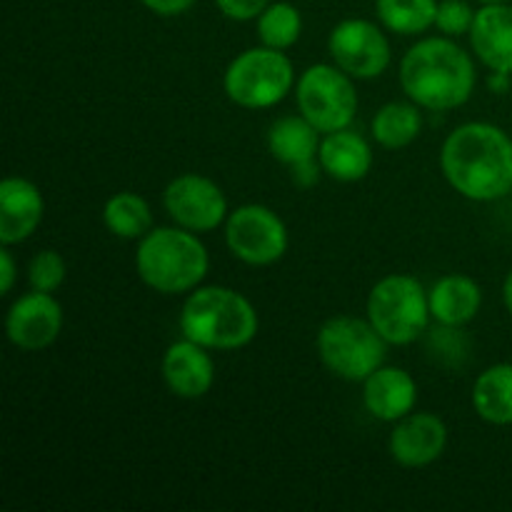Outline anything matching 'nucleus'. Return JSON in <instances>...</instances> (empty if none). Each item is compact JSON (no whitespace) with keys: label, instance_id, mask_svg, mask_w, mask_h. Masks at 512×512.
<instances>
[{"label":"nucleus","instance_id":"nucleus-18","mask_svg":"<svg viewBox=\"0 0 512 512\" xmlns=\"http://www.w3.org/2000/svg\"><path fill=\"white\" fill-rule=\"evenodd\" d=\"M318 160L328 178L338 183H358L373 168V148L363 135L343 128L323 135Z\"/></svg>","mask_w":512,"mask_h":512},{"label":"nucleus","instance_id":"nucleus-23","mask_svg":"<svg viewBox=\"0 0 512 512\" xmlns=\"http://www.w3.org/2000/svg\"><path fill=\"white\" fill-rule=\"evenodd\" d=\"M103 223L115 238L140 240L153 230V210L138 193H115L103 205Z\"/></svg>","mask_w":512,"mask_h":512},{"label":"nucleus","instance_id":"nucleus-34","mask_svg":"<svg viewBox=\"0 0 512 512\" xmlns=\"http://www.w3.org/2000/svg\"><path fill=\"white\" fill-rule=\"evenodd\" d=\"M483 5H490V3H510V0H480Z\"/></svg>","mask_w":512,"mask_h":512},{"label":"nucleus","instance_id":"nucleus-25","mask_svg":"<svg viewBox=\"0 0 512 512\" xmlns=\"http://www.w3.org/2000/svg\"><path fill=\"white\" fill-rule=\"evenodd\" d=\"M303 33V15L293 3H270L258 15V40L260 45H268L275 50L293 48Z\"/></svg>","mask_w":512,"mask_h":512},{"label":"nucleus","instance_id":"nucleus-2","mask_svg":"<svg viewBox=\"0 0 512 512\" xmlns=\"http://www.w3.org/2000/svg\"><path fill=\"white\" fill-rule=\"evenodd\" d=\"M478 73L475 60L448 35L423 38L400 63V88L420 108L445 113L465 105L473 95Z\"/></svg>","mask_w":512,"mask_h":512},{"label":"nucleus","instance_id":"nucleus-26","mask_svg":"<svg viewBox=\"0 0 512 512\" xmlns=\"http://www.w3.org/2000/svg\"><path fill=\"white\" fill-rule=\"evenodd\" d=\"M65 268L63 255L55 253V250H40L30 258L28 263V283L30 290H40V293H55L60 285L65 283Z\"/></svg>","mask_w":512,"mask_h":512},{"label":"nucleus","instance_id":"nucleus-24","mask_svg":"<svg viewBox=\"0 0 512 512\" xmlns=\"http://www.w3.org/2000/svg\"><path fill=\"white\" fill-rule=\"evenodd\" d=\"M383 28L398 35H420L435 25L438 0H375Z\"/></svg>","mask_w":512,"mask_h":512},{"label":"nucleus","instance_id":"nucleus-28","mask_svg":"<svg viewBox=\"0 0 512 512\" xmlns=\"http://www.w3.org/2000/svg\"><path fill=\"white\" fill-rule=\"evenodd\" d=\"M215 5L225 18L245 23V20H258V15L268 8L270 0H215Z\"/></svg>","mask_w":512,"mask_h":512},{"label":"nucleus","instance_id":"nucleus-5","mask_svg":"<svg viewBox=\"0 0 512 512\" xmlns=\"http://www.w3.org/2000/svg\"><path fill=\"white\" fill-rule=\"evenodd\" d=\"M368 320L388 345H413L423 338L430 320L428 290L418 278L393 273L380 278L368 293Z\"/></svg>","mask_w":512,"mask_h":512},{"label":"nucleus","instance_id":"nucleus-8","mask_svg":"<svg viewBox=\"0 0 512 512\" xmlns=\"http://www.w3.org/2000/svg\"><path fill=\"white\" fill-rule=\"evenodd\" d=\"M353 80L335 63H315L305 68L295 83V103L300 115H305L323 135L350 128L358 113Z\"/></svg>","mask_w":512,"mask_h":512},{"label":"nucleus","instance_id":"nucleus-29","mask_svg":"<svg viewBox=\"0 0 512 512\" xmlns=\"http://www.w3.org/2000/svg\"><path fill=\"white\" fill-rule=\"evenodd\" d=\"M140 3L160 18H178V15L188 13L198 0H140Z\"/></svg>","mask_w":512,"mask_h":512},{"label":"nucleus","instance_id":"nucleus-30","mask_svg":"<svg viewBox=\"0 0 512 512\" xmlns=\"http://www.w3.org/2000/svg\"><path fill=\"white\" fill-rule=\"evenodd\" d=\"M18 280V268H15V258L10 253V245L0 248V295H10Z\"/></svg>","mask_w":512,"mask_h":512},{"label":"nucleus","instance_id":"nucleus-7","mask_svg":"<svg viewBox=\"0 0 512 512\" xmlns=\"http://www.w3.org/2000/svg\"><path fill=\"white\" fill-rule=\"evenodd\" d=\"M295 68L285 50L258 45L230 60L223 75V90L245 110H265L283 103L295 88Z\"/></svg>","mask_w":512,"mask_h":512},{"label":"nucleus","instance_id":"nucleus-32","mask_svg":"<svg viewBox=\"0 0 512 512\" xmlns=\"http://www.w3.org/2000/svg\"><path fill=\"white\" fill-rule=\"evenodd\" d=\"M488 88H490V93H495V95L510 93L512 75L510 73H490L488 75Z\"/></svg>","mask_w":512,"mask_h":512},{"label":"nucleus","instance_id":"nucleus-22","mask_svg":"<svg viewBox=\"0 0 512 512\" xmlns=\"http://www.w3.org/2000/svg\"><path fill=\"white\" fill-rule=\"evenodd\" d=\"M420 130H423V113L420 105L410 98L385 103L370 123L373 140L385 150L408 148L413 140H418Z\"/></svg>","mask_w":512,"mask_h":512},{"label":"nucleus","instance_id":"nucleus-31","mask_svg":"<svg viewBox=\"0 0 512 512\" xmlns=\"http://www.w3.org/2000/svg\"><path fill=\"white\" fill-rule=\"evenodd\" d=\"M320 160H305V163H298L290 168V173H293V183L300 185V188H313L315 183L320 180Z\"/></svg>","mask_w":512,"mask_h":512},{"label":"nucleus","instance_id":"nucleus-3","mask_svg":"<svg viewBox=\"0 0 512 512\" xmlns=\"http://www.w3.org/2000/svg\"><path fill=\"white\" fill-rule=\"evenodd\" d=\"M180 333L208 350H240L258 335L260 320L243 293L225 285H200L180 310Z\"/></svg>","mask_w":512,"mask_h":512},{"label":"nucleus","instance_id":"nucleus-4","mask_svg":"<svg viewBox=\"0 0 512 512\" xmlns=\"http://www.w3.org/2000/svg\"><path fill=\"white\" fill-rule=\"evenodd\" d=\"M135 270L155 293L185 295L200 288L210 270V255L193 230L180 225L153 228L140 238Z\"/></svg>","mask_w":512,"mask_h":512},{"label":"nucleus","instance_id":"nucleus-6","mask_svg":"<svg viewBox=\"0 0 512 512\" xmlns=\"http://www.w3.org/2000/svg\"><path fill=\"white\" fill-rule=\"evenodd\" d=\"M318 358L325 368L350 383H363L380 365H385L388 343L368 318L338 315L320 325L315 338Z\"/></svg>","mask_w":512,"mask_h":512},{"label":"nucleus","instance_id":"nucleus-21","mask_svg":"<svg viewBox=\"0 0 512 512\" xmlns=\"http://www.w3.org/2000/svg\"><path fill=\"white\" fill-rule=\"evenodd\" d=\"M473 410L490 425H512V363H498L485 368L475 378Z\"/></svg>","mask_w":512,"mask_h":512},{"label":"nucleus","instance_id":"nucleus-27","mask_svg":"<svg viewBox=\"0 0 512 512\" xmlns=\"http://www.w3.org/2000/svg\"><path fill=\"white\" fill-rule=\"evenodd\" d=\"M475 10L465 0H440L438 15H435V28L448 38H458V35H470L473 28Z\"/></svg>","mask_w":512,"mask_h":512},{"label":"nucleus","instance_id":"nucleus-1","mask_svg":"<svg viewBox=\"0 0 512 512\" xmlns=\"http://www.w3.org/2000/svg\"><path fill=\"white\" fill-rule=\"evenodd\" d=\"M440 170L455 193L493 203L512 193V138L500 125L463 123L445 138Z\"/></svg>","mask_w":512,"mask_h":512},{"label":"nucleus","instance_id":"nucleus-20","mask_svg":"<svg viewBox=\"0 0 512 512\" xmlns=\"http://www.w3.org/2000/svg\"><path fill=\"white\" fill-rule=\"evenodd\" d=\"M320 140V130L305 115H285L268 130L270 155L288 168L318 158Z\"/></svg>","mask_w":512,"mask_h":512},{"label":"nucleus","instance_id":"nucleus-10","mask_svg":"<svg viewBox=\"0 0 512 512\" xmlns=\"http://www.w3.org/2000/svg\"><path fill=\"white\" fill-rule=\"evenodd\" d=\"M328 53L355 80H375L388 70L390 40L383 28L363 18L340 20L328 35Z\"/></svg>","mask_w":512,"mask_h":512},{"label":"nucleus","instance_id":"nucleus-17","mask_svg":"<svg viewBox=\"0 0 512 512\" xmlns=\"http://www.w3.org/2000/svg\"><path fill=\"white\" fill-rule=\"evenodd\" d=\"M470 48L490 73L512 75V5L490 3L475 10Z\"/></svg>","mask_w":512,"mask_h":512},{"label":"nucleus","instance_id":"nucleus-11","mask_svg":"<svg viewBox=\"0 0 512 512\" xmlns=\"http://www.w3.org/2000/svg\"><path fill=\"white\" fill-rule=\"evenodd\" d=\"M165 213L175 225L193 233H210L228 220V200L215 180L198 173H183L165 185Z\"/></svg>","mask_w":512,"mask_h":512},{"label":"nucleus","instance_id":"nucleus-13","mask_svg":"<svg viewBox=\"0 0 512 512\" xmlns=\"http://www.w3.org/2000/svg\"><path fill=\"white\" fill-rule=\"evenodd\" d=\"M390 458L403 468H428L448 448V425L435 413H410L398 420L388 440Z\"/></svg>","mask_w":512,"mask_h":512},{"label":"nucleus","instance_id":"nucleus-14","mask_svg":"<svg viewBox=\"0 0 512 512\" xmlns=\"http://www.w3.org/2000/svg\"><path fill=\"white\" fill-rule=\"evenodd\" d=\"M160 375L175 398L198 400L210 393L215 383V363L208 348L195 340H178L170 345L160 363Z\"/></svg>","mask_w":512,"mask_h":512},{"label":"nucleus","instance_id":"nucleus-33","mask_svg":"<svg viewBox=\"0 0 512 512\" xmlns=\"http://www.w3.org/2000/svg\"><path fill=\"white\" fill-rule=\"evenodd\" d=\"M503 303H505V310L510 313L512 318V270L508 275H505V283H503Z\"/></svg>","mask_w":512,"mask_h":512},{"label":"nucleus","instance_id":"nucleus-9","mask_svg":"<svg viewBox=\"0 0 512 512\" xmlns=\"http://www.w3.org/2000/svg\"><path fill=\"white\" fill-rule=\"evenodd\" d=\"M288 225L268 205L248 203L225 220V245L240 263L265 268L288 253Z\"/></svg>","mask_w":512,"mask_h":512},{"label":"nucleus","instance_id":"nucleus-15","mask_svg":"<svg viewBox=\"0 0 512 512\" xmlns=\"http://www.w3.org/2000/svg\"><path fill=\"white\" fill-rule=\"evenodd\" d=\"M45 200L33 180L10 175L0 183V245L25 243L40 228Z\"/></svg>","mask_w":512,"mask_h":512},{"label":"nucleus","instance_id":"nucleus-19","mask_svg":"<svg viewBox=\"0 0 512 512\" xmlns=\"http://www.w3.org/2000/svg\"><path fill=\"white\" fill-rule=\"evenodd\" d=\"M430 315L438 325L463 328L470 320L478 318L483 308V288L470 275L453 273L440 278L430 288Z\"/></svg>","mask_w":512,"mask_h":512},{"label":"nucleus","instance_id":"nucleus-12","mask_svg":"<svg viewBox=\"0 0 512 512\" xmlns=\"http://www.w3.org/2000/svg\"><path fill=\"white\" fill-rule=\"evenodd\" d=\"M63 330V305L53 298V293L20 295L5 315V335L10 343L25 353H38L50 348L60 338Z\"/></svg>","mask_w":512,"mask_h":512},{"label":"nucleus","instance_id":"nucleus-16","mask_svg":"<svg viewBox=\"0 0 512 512\" xmlns=\"http://www.w3.org/2000/svg\"><path fill=\"white\" fill-rule=\"evenodd\" d=\"M418 403V383L413 375L395 365H380L363 380V405L380 423H398Z\"/></svg>","mask_w":512,"mask_h":512}]
</instances>
